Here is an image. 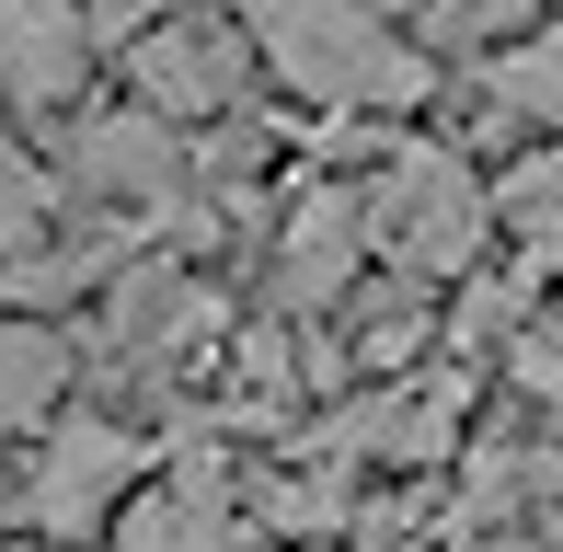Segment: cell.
Listing matches in <instances>:
<instances>
[{
    "mask_svg": "<svg viewBox=\"0 0 563 552\" xmlns=\"http://www.w3.org/2000/svg\"><path fill=\"white\" fill-rule=\"evenodd\" d=\"M483 219H495V196H472V173L449 150H402L368 185V254H391L402 276H460Z\"/></svg>",
    "mask_w": 563,
    "mask_h": 552,
    "instance_id": "7a4b0ae2",
    "label": "cell"
},
{
    "mask_svg": "<svg viewBox=\"0 0 563 552\" xmlns=\"http://www.w3.org/2000/svg\"><path fill=\"white\" fill-rule=\"evenodd\" d=\"M126 69H139L150 115H230V92H242V35H230V23H150V35L126 46Z\"/></svg>",
    "mask_w": 563,
    "mask_h": 552,
    "instance_id": "5b68a950",
    "label": "cell"
},
{
    "mask_svg": "<svg viewBox=\"0 0 563 552\" xmlns=\"http://www.w3.org/2000/svg\"><path fill=\"white\" fill-rule=\"evenodd\" d=\"M69 380V345L46 322H0V426H35Z\"/></svg>",
    "mask_w": 563,
    "mask_h": 552,
    "instance_id": "ba28073f",
    "label": "cell"
},
{
    "mask_svg": "<svg viewBox=\"0 0 563 552\" xmlns=\"http://www.w3.org/2000/svg\"><path fill=\"white\" fill-rule=\"evenodd\" d=\"M253 518H265V530H334V518H345V472H299V484H265V495H253Z\"/></svg>",
    "mask_w": 563,
    "mask_h": 552,
    "instance_id": "7c38bea8",
    "label": "cell"
},
{
    "mask_svg": "<svg viewBox=\"0 0 563 552\" xmlns=\"http://www.w3.org/2000/svg\"><path fill=\"white\" fill-rule=\"evenodd\" d=\"M495 219H506V231H529V242L563 231V150H529V162L495 173Z\"/></svg>",
    "mask_w": 563,
    "mask_h": 552,
    "instance_id": "30bf717a",
    "label": "cell"
},
{
    "mask_svg": "<svg viewBox=\"0 0 563 552\" xmlns=\"http://www.w3.org/2000/svg\"><path fill=\"white\" fill-rule=\"evenodd\" d=\"M81 185L92 196H139V208H162L173 185H185V139H173V115H92L81 128Z\"/></svg>",
    "mask_w": 563,
    "mask_h": 552,
    "instance_id": "52a82bcc",
    "label": "cell"
},
{
    "mask_svg": "<svg viewBox=\"0 0 563 552\" xmlns=\"http://www.w3.org/2000/svg\"><path fill=\"white\" fill-rule=\"evenodd\" d=\"M81 276H92V254H46V242H0V299H23V311L69 299Z\"/></svg>",
    "mask_w": 563,
    "mask_h": 552,
    "instance_id": "8fae6325",
    "label": "cell"
},
{
    "mask_svg": "<svg viewBox=\"0 0 563 552\" xmlns=\"http://www.w3.org/2000/svg\"><path fill=\"white\" fill-rule=\"evenodd\" d=\"M529 0H438V35H460V46H483V35H506Z\"/></svg>",
    "mask_w": 563,
    "mask_h": 552,
    "instance_id": "5bb4252c",
    "label": "cell"
},
{
    "mask_svg": "<svg viewBox=\"0 0 563 552\" xmlns=\"http://www.w3.org/2000/svg\"><path fill=\"white\" fill-rule=\"evenodd\" d=\"M35 219H46V173L0 139V242H35Z\"/></svg>",
    "mask_w": 563,
    "mask_h": 552,
    "instance_id": "4fadbf2b",
    "label": "cell"
},
{
    "mask_svg": "<svg viewBox=\"0 0 563 552\" xmlns=\"http://www.w3.org/2000/svg\"><path fill=\"white\" fill-rule=\"evenodd\" d=\"M253 46L276 58L288 92H311V104H334V115H356V104L402 115V104L438 92V69H426L368 0H253Z\"/></svg>",
    "mask_w": 563,
    "mask_h": 552,
    "instance_id": "6da1fadb",
    "label": "cell"
},
{
    "mask_svg": "<svg viewBox=\"0 0 563 552\" xmlns=\"http://www.w3.org/2000/svg\"><path fill=\"white\" fill-rule=\"evenodd\" d=\"M518 380H529V391H552V404H563V345H552V334H518Z\"/></svg>",
    "mask_w": 563,
    "mask_h": 552,
    "instance_id": "2e32d148",
    "label": "cell"
},
{
    "mask_svg": "<svg viewBox=\"0 0 563 552\" xmlns=\"http://www.w3.org/2000/svg\"><path fill=\"white\" fill-rule=\"evenodd\" d=\"M92 69V12H69V0H0V92L35 115H58L69 92H81Z\"/></svg>",
    "mask_w": 563,
    "mask_h": 552,
    "instance_id": "8992f818",
    "label": "cell"
},
{
    "mask_svg": "<svg viewBox=\"0 0 563 552\" xmlns=\"http://www.w3.org/2000/svg\"><path fill=\"white\" fill-rule=\"evenodd\" d=\"M126 484H139V438H126L115 415H81V426H58V449L35 461L23 507H35L58 541H81V530H104V518L126 507Z\"/></svg>",
    "mask_w": 563,
    "mask_h": 552,
    "instance_id": "3957f363",
    "label": "cell"
},
{
    "mask_svg": "<svg viewBox=\"0 0 563 552\" xmlns=\"http://www.w3.org/2000/svg\"><path fill=\"white\" fill-rule=\"evenodd\" d=\"M162 12H173V0H92V46H115V35L139 46L150 23H162Z\"/></svg>",
    "mask_w": 563,
    "mask_h": 552,
    "instance_id": "9a60e30c",
    "label": "cell"
},
{
    "mask_svg": "<svg viewBox=\"0 0 563 552\" xmlns=\"http://www.w3.org/2000/svg\"><path fill=\"white\" fill-rule=\"evenodd\" d=\"M356 265H368V196L311 185L288 208V231H276V299H288V311H334Z\"/></svg>",
    "mask_w": 563,
    "mask_h": 552,
    "instance_id": "277c9868",
    "label": "cell"
},
{
    "mask_svg": "<svg viewBox=\"0 0 563 552\" xmlns=\"http://www.w3.org/2000/svg\"><path fill=\"white\" fill-rule=\"evenodd\" d=\"M495 104L563 128V35H518V46H506V58H495Z\"/></svg>",
    "mask_w": 563,
    "mask_h": 552,
    "instance_id": "9c48e42d",
    "label": "cell"
}]
</instances>
